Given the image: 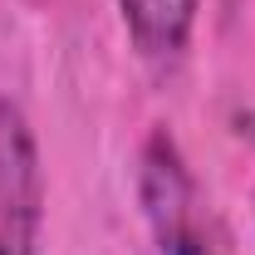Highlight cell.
<instances>
[{
  "label": "cell",
  "instance_id": "cell-1",
  "mask_svg": "<svg viewBox=\"0 0 255 255\" xmlns=\"http://www.w3.org/2000/svg\"><path fill=\"white\" fill-rule=\"evenodd\" d=\"M137 201H142V216L152 226L157 255H221L201 226L196 182H191L187 157L167 128L147 132V142L137 152Z\"/></svg>",
  "mask_w": 255,
  "mask_h": 255
},
{
  "label": "cell",
  "instance_id": "cell-2",
  "mask_svg": "<svg viewBox=\"0 0 255 255\" xmlns=\"http://www.w3.org/2000/svg\"><path fill=\"white\" fill-rule=\"evenodd\" d=\"M44 162L30 113L0 94V255H39Z\"/></svg>",
  "mask_w": 255,
  "mask_h": 255
},
{
  "label": "cell",
  "instance_id": "cell-3",
  "mask_svg": "<svg viewBox=\"0 0 255 255\" xmlns=\"http://www.w3.org/2000/svg\"><path fill=\"white\" fill-rule=\"evenodd\" d=\"M196 10H201V0H118L128 39L157 69H167L187 54L191 30H196Z\"/></svg>",
  "mask_w": 255,
  "mask_h": 255
}]
</instances>
